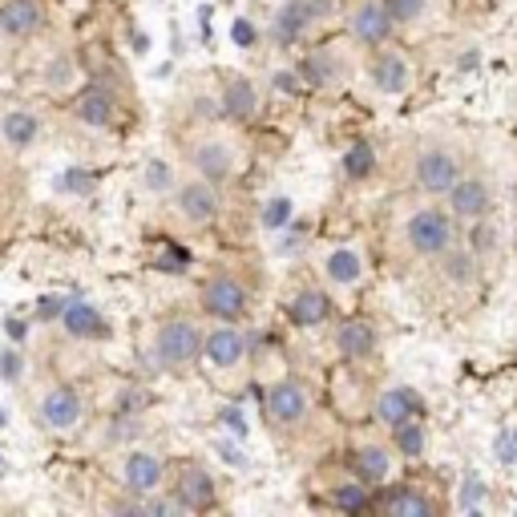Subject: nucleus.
Returning <instances> with one entry per match:
<instances>
[{
  "label": "nucleus",
  "instance_id": "19",
  "mask_svg": "<svg viewBox=\"0 0 517 517\" xmlns=\"http://www.w3.org/2000/svg\"><path fill=\"white\" fill-rule=\"evenodd\" d=\"M0 29L13 45H29L49 29V5L45 0H0Z\"/></svg>",
  "mask_w": 517,
  "mask_h": 517
},
{
  "label": "nucleus",
  "instance_id": "13",
  "mask_svg": "<svg viewBox=\"0 0 517 517\" xmlns=\"http://www.w3.org/2000/svg\"><path fill=\"white\" fill-rule=\"evenodd\" d=\"M170 477V461L158 457L154 449H126L118 461V489L134 493V497H154L158 489H166Z\"/></svg>",
  "mask_w": 517,
  "mask_h": 517
},
{
  "label": "nucleus",
  "instance_id": "4",
  "mask_svg": "<svg viewBox=\"0 0 517 517\" xmlns=\"http://www.w3.org/2000/svg\"><path fill=\"white\" fill-rule=\"evenodd\" d=\"M219 388H243L251 380V344L247 332L239 328V320H211L202 336V364Z\"/></svg>",
  "mask_w": 517,
  "mask_h": 517
},
{
  "label": "nucleus",
  "instance_id": "16",
  "mask_svg": "<svg viewBox=\"0 0 517 517\" xmlns=\"http://www.w3.org/2000/svg\"><path fill=\"white\" fill-rule=\"evenodd\" d=\"M445 206H449V215H453L457 223H481V219L493 211V186H489V178L477 174V170H465V174L449 186Z\"/></svg>",
  "mask_w": 517,
  "mask_h": 517
},
{
  "label": "nucleus",
  "instance_id": "25",
  "mask_svg": "<svg viewBox=\"0 0 517 517\" xmlns=\"http://www.w3.org/2000/svg\"><path fill=\"white\" fill-rule=\"evenodd\" d=\"M255 110H259V89H255V81L243 77V73H227V77H223V114H227V122L247 126V122L255 118Z\"/></svg>",
  "mask_w": 517,
  "mask_h": 517
},
{
  "label": "nucleus",
  "instance_id": "39",
  "mask_svg": "<svg viewBox=\"0 0 517 517\" xmlns=\"http://www.w3.org/2000/svg\"><path fill=\"white\" fill-rule=\"evenodd\" d=\"M477 61H481V53H477V49H469V53H461V61H457V65L469 73V69H477Z\"/></svg>",
  "mask_w": 517,
  "mask_h": 517
},
{
  "label": "nucleus",
  "instance_id": "8",
  "mask_svg": "<svg viewBox=\"0 0 517 517\" xmlns=\"http://www.w3.org/2000/svg\"><path fill=\"white\" fill-rule=\"evenodd\" d=\"M170 215L182 223V231H211L223 215V186L198 174H182L170 190Z\"/></svg>",
  "mask_w": 517,
  "mask_h": 517
},
{
  "label": "nucleus",
  "instance_id": "38",
  "mask_svg": "<svg viewBox=\"0 0 517 517\" xmlns=\"http://www.w3.org/2000/svg\"><path fill=\"white\" fill-rule=\"evenodd\" d=\"M9 178H13V158H9L5 150H0V186H5Z\"/></svg>",
  "mask_w": 517,
  "mask_h": 517
},
{
  "label": "nucleus",
  "instance_id": "26",
  "mask_svg": "<svg viewBox=\"0 0 517 517\" xmlns=\"http://www.w3.org/2000/svg\"><path fill=\"white\" fill-rule=\"evenodd\" d=\"M73 114H77L89 130H110L118 106H114V97L101 89V85H81V89L73 93Z\"/></svg>",
  "mask_w": 517,
  "mask_h": 517
},
{
  "label": "nucleus",
  "instance_id": "33",
  "mask_svg": "<svg viewBox=\"0 0 517 517\" xmlns=\"http://www.w3.org/2000/svg\"><path fill=\"white\" fill-rule=\"evenodd\" d=\"M65 332H73V336H110L106 320H101L97 312H89V307H73V312L65 316Z\"/></svg>",
  "mask_w": 517,
  "mask_h": 517
},
{
  "label": "nucleus",
  "instance_id": "2",
  "mask_svg": "<svg viewBox=\"0 0 517 517\" xmlns=\"http://www.w3.org/2000/svg\"><path fill=\"white\" fill-rule=\"evenodd\" d=\"M202 336L206 316L190 312V307H174L150 328V364L166 376H190L202 364Z\"/></svg>",
  "mask_w": 517,
  "mask_h": 517
},
{
  "label": "nucleus",
  "instance_id": "32",
  "mask_svg": "<svg viewBox=\"0 0 517 517\" xmlns=\"http://www.w3.org/2000/svg\"><path fill=\"white\" fill-rule=\"evenodd\" d=\"M384 9H388V17H392V25L400 29H412V25H421L425 17H429V9H433V0H384Z\"/></svg>",
  "mask_w": 517,
  "mask_h": 517
},
{
  "label": "nucleus",
  "instance_id": "27",
  "mask_svg": "<svg viewBox=\"0 0 517 517\" xmlns=\"http://www.w3.org/2000/svg\"><path fill=\"white\" fill-rule=\"evenodd\" d=\"M380 509L388 517H433L437 513V501L421 485H392V489H384Z\"/></svg>",
  "mask_w": 517,
  "mask_h": 517
},
{
  "label": "nucleus",
  "instance_id": "3",
  "mask_svg": "<svg viewBox=\"0 0 517 517\" xmlns=\"http://www.w3.org/2000/svg\"><path fill=\"white\" fill-rule=\"evenodd\" d=\"M263 425L279 445H295L316 425V396L299 376H283L263 392Z\"/></svg>",
  "mask_w": 517,
  "mask_h": 517
},
{
  "label": "nucleus",
  "instance_id": "23",
  "mask_svg": "<svg viewBox=\"0 0 517 517\" xmlns=\"http://www.w3.org/2000/svg\"><path fill=\"white\" fill-rule=\"evenodd\" d=\"M332 344H336V352H340V360H348V364H360V360H372L376 356V348H380V336H376V328L368 324V320H344V324H336V332H332Z\"/></svg>",
  "mask_w": 517,
  "mask_h": 517
},
{
  "label": "nucleus",
  "instance_id": "36",
  "mask_svg": "<svg viewBox=\"0 0 517 517\" xmlns=\"http://www.w3.org/2000/svg\"><path fill=\"white\" fill-rule=\"evenodd\" d=\"M493 457H497V465H505V469L517 465V429H501V433L493 437Z\"/></svg>",
  "mask_w": 517,
  "mask_h": 517
},
{
  "label": "nucleus",
  "instance_id": "10",
  "mask_svg": "<svg viewBox=\"0 0 517 517\" xmlns=\"http://www.w3.org/2000/svg\"><path fill=\"white\" fill-rule=\"evenodd\" d=\"M170 497L178 501L182 513H211L219 509V481L202 461H170V477H166Z\"/></svg>",
  "mask_w": 517,
  "mask_h": 517
},
{
  "label": "nucleus",
  "instance_id": "30",
  "mask_svg": "<svg viewBox=\"0 0 517 517\" xmlns=\"http://www.w3.org/2000/svg\"><path fill=\"white\" fill-rule=\"evenodd\" d=\"M388 433H392L396 457H404V461L425 457V449H429V429H425L421 417H412V421H404V425H396V429H388Z\"/></svg>",
  "mask_w": 517,
  "mask_h": 517
},
{
  "label": "nucleus",
  "instance_id": "24",
  "mask_svg": "<svg viewBox=\"0 0 517 517\" xmlns=\"http://www.w3.org/2000/svg\"><path fill=\"white\" fill-rule=\"evenodd\" d=\"M320 489H324V505L340 509V513H368L372 509L368 485L352 469L348 473H336V477H320Z\"/></svg>",
  "mask_w": 517,
  "mask_h": 517
},
{
  "label": "nucleus",
  "instance_id": "29",
  "mask_svg": "<svg viewBox=\"0 0 517 517\" xmlns=\"http://www.w3.org/2000/svg\"><path fill=\"white\" fill-rule=\"evenodd\" d=\"M437 271H441V279L449 283V287H473L477 283V251H469V247H449V251H441L437 259Z\"/></svg>",
  "mask_w": 517,
  "mask_h": 517
},
{
  "label": "nucleus",
  "instance_id": "18",
  "mask_svg": "<svg viewBox=\"0 0 517 517\" xmlns=\"http://www.w3.org/2000/svg\"><path fill=\"white\" fill-rule=\"evenodd\" d=\"M352 53L340 49V45H320L312 49L303 61H299V73L307 85H316V89H340L348 77H352Z\"/></svg>",
  "mask_w": 517,
  "mask_h": 517
},
{
  "label": "nucleus",
  "instance_id": "14",
  "mask_svg": "<svg viewBox=\"0 0 517 517\" xmlns=\"http://www.w3.org/2000/svg\"><path fill=\"white\" fill-rule=\"evenodd\" d=\"M368 81L376 93L384 97H400L412 89V81H417V69H412V57L404 49H392V45H376L368 49V65H364Z\"/></svg>",
  "mask_w": 517,
  "mask_h": 517
},
{
  "label": "nucleus",
  "instance_id": "37",
  "mask_svg": "<svg viewBox=\"0 0 517 517\" xmlns=\"http://www.w3.org/2000/svg\"><path fill=\"white\" fill-rule=\"evenodd\" d=\"M13 49H17V45L9 41V33H5V29H0V69H5V65L13 61Z\"/></svg>",
  "mask_w": 517,
  "mask_h": 517
},
{
  "label": "nucleus",
  "instance_id": "17",
  "mask_svg": "<svg viewBox=\"0 0 517 517\" xmlns=\"http://www.w3.org/2000/svg\"><path fill=\"white\" fill-rule=\"evenodd\" d=\"M348 469L368 485V489H380L396 477V449L392 441H376V437H364L352 445L348 453Z\"/></svg>",
  "mask_w": 517,
  "mask_h": 517
},
{
  "label": "nucleus",
  "instance_id": "20",
  "mask_svg": "<svg viewBox=\"0 0 517 517\" xmlns=\"http://www.w3.org/2000/svg\"><path fill=\"white\" fill-rule=\"evenodd\" d=\"M368 275V263H364V251L352 247V243H340V247H328L320 255V279L324 287L332 291H348V287H360Z\"/></svg>",
  "mask_w": 517,
  "mask_h": 517
},
{
  "label": "nucleus",
  "instance_id": "34",
  "mask_svg": "<svg viewBox=\"0 0 517 517\" xmlns=\"http://www.w3.org/2000/svg\"><path fill=\"white\" fill-rule=\"evenodd\" d=\"M372 170H376V150H372L368 142H356V146L344 154V174L360 182V178H368Z\"/></svg>",
  "mask_w": 517,
  "mask_h": 517
},
{
  "label": "nucleus",
  "instance_id": "15",
  "mask_svg": "<svg viewBox=\"0 0 517 517\" xmlns=\"http://www.w3.org/2000/svg\"><path fill=\"white\" fill-rule=\"evenodd\" d=\"M392 17L384 9V0H352L344 9V33L352 45L360 49H376V45H388L392 41Z\"/></svg>",
  "mask_w": 517,
  "mask_h": 517
},
{
  "label": "nucleus",
  "instance_id": "22",
  "mask_svg": "<svg viewBox=\"0 0 517 517\" xmlns=\"http://www.w3.org/2000/svg\"><path fill=\"white\" fill-rule=\"evenodd\" d=\"M85 85V69L69 49H57L45 65H41V89L49 97H73Z\"/></svg>",
  "mask_w": 517,
  "mask_h": 517
},
{
  "label": "nucleus",
  "instance_id": "9",
  "mask_svg": "<svg viewBox=\"0 0 517 517\" xmlns=\"http://www.w3.org/2000/svg\"><path fill=\"white\" fill-rule=\"evenodd\" d=\"M461 174H465V158L445 138H425L417 150H412V186L429 198H445L449 186Z\"/></svg>",
  "mask_w": 517,
  "mask_h": 517
},
{
  "label": "nucleus",
  "instance_id": "35",
  "mask_svg": "<svg viewBox=\"0 0 517 517\" xmlns=\"http://www.w3.org/2000/svg\"><path fill=\"white\" fill-rule=\"evenodd\" d=\"M485 497H489L485 481H481L477 473H465V481L457 485V509H461V513H473V509L485 505Z\"/></svg>",
  "mask_w": 517,
  "mask_h": 517
},
{
  "label": "nucleus",
  "instance_id": "6",
  "mask_svg": "<svg viewBox=\"0 0 517 517\" xmlns=\"http://www.w3.org/2000/svg\"><path fill=\"white\" fill-rule=\"evenodd\" d=\"M251 299H255V287L235 263H219L198 283V312L206 320H243L251 312Z\"/></svg>",
  "mask_w": 517,
  "mask_h": 517
},
{
  "label": "nucleus",
  "instance_id": "5",
  "mask_svg": "<svg viewBox=\"0 0 517 517\" xmlns=\"http://www.w3.org/2000/svg\"><path fill=\"white\" fill-rule=\"evenodd\" d=\"M29 412L49 437H77L85 429V396L65 380H37L29 388Z\"/></svg>",
  "mask_w": 517,
  "mask_h": 517
},
{
  "label": "nucleus",
  "instance_id": "28",
  "mask_svg": "<svg viewBox=\"0 0 517 517\" xmlns=\"http://www.w3.org/2000/svg\"><path fill=\"white\" fill-rule=\"evenodd\" d=\"M0 138H5L13 150H29L45 138V118L33 110H9L0 118Z\"/></svg>",
  "mask_w": 517,
  "mask_h": 517
},
{
  "label": "nucleus",
  "instance_id": "11",
  "mask_svg": "<svg viewBox=\"0 0 517 517\" xmlns=\"http://www.w3.org/2000/svg\"><path fill=\"white\" fill-rule=\"evenodd\" d=\"M332 17H336V0H283L271 21V41L279 49H287V45L303 41L312 29L328 25Z\"/></svg>",
  "mask_w": 517,
  "mask_h": 517
},
{
  "label": "nucleus",
  "instance_id": "31",
  "mask_svg": "<svg viewBox=\"0 0 517 517\" xmlns=\"http://www.w3.org/2000/svg\"><path fill=\"white\" fill-rule=\"evenodd\" d=\"M178 166L174 162H166V158H146V166H142V190L150 194V198H170V190L178 186Z\"/></svg>",
  "mask_w": 517,
  "mask_h": 517
},
{
  "label": "nucleus",
  "instance_id": "21",
  "mask_svg": "<svg viewBox=\"0 0 517 517\" xmlns=\"http://www.w3.org/2000/svg\"><path fill=\"white\" fill-rule=\"evenodd\" d=\"M421 412H425V400L417 396V388H408V384H388L372 400V417H376L380 429H396V425H404L412 417H421Z\"/></svg>",
  "mask_w": 517,
  "mask_h": 517
},
{
  "label": "nucleus",
  "instance_id": "12",
  "mask_svg": "<svg viewBox=\"0 0 517 517\" xmlns=\"http://www.w3.org/2000/svg\"><path fill=\"white\" fill-rule=\"evenodd\" d=\"M283 312L291 320V328L299 332H316L332 320V295L324 287V279H295L287 287V299H283Z\"/></svg>",
  "mask_w": 517,
  "mask_h": 517
},
{
  "label": "nucleus",
  "instance_id": "1",
  "mask_svg": "<svg viewBox=\"0 0 517 517\" xmlns=\"http://www.w3.org/2000/svg\"><path fill=\"white\" fill-rule=\"evenodd\" d=\"M178 154L186 174L211 178L215 186H231L247 174L251 166V142L235 122H202L190 126L178 138Z\"/></svg>",
  "mask_w": 517,
  "mask_h": 517
},
{
  "label": "nucleus",
  "instance_id": "7",
  "mask_svg": "<svg viewBox=\"0 0 517 517\" xmlns=\"http://www.w3.org/2000/svg\"><path fill=\"white\" fill-rule=\"evenodd\" d=\"M400 243L417 259H437L441 251H449L457 243V219L441 202H417L400 219Z\"/></svg>",
  "mask_w": 517,
  "mask_h": 517
}]
</instances>
